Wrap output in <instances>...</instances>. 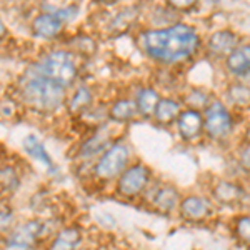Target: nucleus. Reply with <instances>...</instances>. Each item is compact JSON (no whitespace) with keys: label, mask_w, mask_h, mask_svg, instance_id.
Returning a JSON list of instances; mask_svg holds the SVG:
<instances>
[{"label":"nucleus","mask_w":250,"mask_h":250,"mask_svg":"<svg viewBox=\"0 0 250 250\" xmlns=\"http://www.w3.org/2000/svg\"><path fill=\"white\" fill-rule=\"evenodd\" d=\"M140 45L152 60L164 65H175L190 60L200 47V39L190 25L177 23L164 29L145 30L140 35Z\"/></svg>","instance_id":"f257e3e1"},{"label":"nucleus","mask_w":250,"mask_h":250,"mask_svg":"<svg viewBox=\"0 0 250 250\" xmlns=\"http://www.w3.org/2000/svg\"><path fill=\"white\" fill-rule=\"evenodd\" d=\"M20 97L32 112L54 115L65 107L67 88L29 70L20 82Z\"/></svg>","instance_id":"f03ea898"},{"label":"nucleus","mask_w":250,"mask_h":250,"mask_svg":"<svg viewBox=\"0 0 250 250\" xmlns=\"http://www.w3.org/2000/svg\"><path fill=\"white\" fill-rule=\"evenodd\" d=\"M59 227L52 225L50 219L30 217L25 220H17V224L0 239L5 250H39L43 249L48 237Z\"/></svg>","instance_id":"7ed1b4c3"},{"label":"nucleus","mask_w":250,"mask_h":250,"mask_svg":"<svg viewBox=\"0 0 250 250\" xmlns=\"http://www.w3.org/2000/svg\"><path fill=\"white\" fill-rule=\"evenodd\" d=\"M132 164V150L125 140L115 139L90 165L88 177L92 184L112 185L117 177Z\"/></svg>","instance_id":"20e7f679"},{"label":"nucleus","mask_w":250,"mask_h":250,"mask_svg":"<svg viewBox=\"0 0 250 250\" xmlns=\"http://www.w3.org/2000/svg\"><path fill=\"white\" fill-rule=\"evenodd\" d=\"M32 70L65 88L74 85L79 77L77 59L67 50L48 52L32 67Z\"/></svg>","instance_id":"39448f33"},{"label":"nucleus","mask_w":250,"mask_h":250,"mask_svg":"<svg viewBox=\"0 0 250 250\" xmlns=\"http://www.w3.org/2000/svg\"><path fill=\"white\" fill-rule=\"evenodd\" d=\"M152 182H154V173L150 167L142 162H132L112 185H114V193L119 199L137 200L144 197Z\"/></svg>","instance_id":"423d86ee"},{"label":"nucleus","mask_w":250,"mask_h":250,"mask_svg":"<svg viewBox=\"0 0 250 250\" xmlns=\"http://www.w3.org/2000/svg\"><path fill=\"white\" fill-rule=\"evenodd\" d=\"M115 140L114 134H112L110 125L107 124H100L94 127L90 130L85 139H82L77 144V148H75L74 155V162L77 167H82L87 170V177H88V170H90V165L95 162V159L102 154L104 150Z\"/></svg>","instance_id":"0eeeda50"},{"label":"nucleus","mask_w":250,"mask_h":250,"mask_svg":"<svg viewBox=\"0 0 250 250\" xmlns=\"http://www.w3.org/2000/svg\"><path fill=\"white\" fill-rule=\"evenodd\" d=\"M233 130V120L227 107L219 100H213L205 107L204 114V132L208 139L222 140L227 139Z\"/></svg>","instance_id":"6e6552de"},{"label":"nucleus","mask_w":250,"mask_h":250,"mask_svg":"<svg viewBox=\"0 0 250 250\" xmlns=\"http://www.w3.org/2000/svg\"><path fill=\"white\" fill-rule=\"evenodd\" d=\"M85 242V229L77 222H68L48 237L42 250H83Z\"/></svg>","instance_id":"1a4fd4ad"},{"label":"nucleus","mask_w":250,"mask_h":250,"mask_svg":"<svg viewBox=\"0 0 250 250\" xmlns=\"http://www.w3.org/2000/svg\"><path fill=\"white\" fill-rule=\"evenodd\" d=\"M22 150L37 167L50 179H59L60 168L47 150L43 140L37 134H27L22 139Z\"/></svg>","instance_id":"9d476101"},{"label":"nucleus","mask_w":250,"mask_h":250,"mask_svg":"<svg viewBox=\"0 0 250 250\" xmlns=\"http://www.w3.org/2000/svg\"><path fill=\"white\" fill-rule=\"evenodd\" d=\"M148 197V205L154 210H157L162 215H168L175 208H179L180 195L179 190L173 187L172 184L165 182H152L150 187L147 188V192L144 193V197Z\"/></svg>","instance_id":"9b49d317"},{"label":"nucleus","mask_w":250,"mask_h":250,"mask_svg":"<svg viewBox=\"0 0 250 250\" xmlns=\"http://www.w3.org/2000/svg\"><path fill=\"white\" fill-rule=\"evenodd\" d=\"M23 182V172L14 160H0V199H12Z\"/></svg>","instance_id":"f8f14e48"},{"label":"nucleus","mask_w":250,"mask_h":250,"mask_svg":"<svg viewBox=\"0 0 250 250\" xmlns=\"http://www.w3.org/2000/svg\"><path fill=\"white\" fill-rule=\"evenodd\" d=\"M177 132L185 142H195L204 134V115L199 110L185 108L177 119Z\"/></svg>","instance_id":"ddd939ff"},{"label":"nucleus","mask_w":250,"mask_h":250,"mask_svg":"<svg viewBox=\"0 0 250 250\" xmlns=\"http://www.w3.org/2000/svg\"><path fill=\"white\" fill-rule=\"evenodd\" d=\"M179 213L187 222H204L210 217L212 204L202 195H187L180 199Z\"/></svg>","instance_id":"4468645a"},{"label":"nucleus","mask_w":250,"mask_h":250,"mask_svg":"<svg viewBox=\"0 0 250 250\" xmlns=\"http://www.w3.org/2000/svg\"><path fill=\"white\" fill-rule=\"evenodd\" d=\"M65 23L60 20L57 15L50 14V12H42L37 17L32 20V32L37 35L39 39L43 40H54L62 34Z\"/></svg>","instance_id":"2eb2a0df"},{"label":"nucleus","mask_w":250,"mask_h":250,"mask_svg":"<svg viewBox=\"0 0 250 250\" xmlns=\"http://www.w3.org/2000/svg\"><path fill=\"white\" fill-rule=\"evenodd\" d=\"M92 104H94V95L92 90L85 85H79L75 92L67 99L65 108L70 115L74 117H83L90 110Z\"/></svg>","instance_id":"dca6fc26"},{"label":"nucleus","mask_w":250,"mask_h":250,"mask_svg":"<svg viewBox=\"0 0 250 250\" xmlns=\"http://www.w3.org/2000/svg\"><path fill=\"white\" fill-rule=\"evenodd\" d=\"M235 47H239L237 45V37L235 34H232L229 30H220L217 34H213L207 43L208 54L212 57H229V54Z\"/></svg>","instance_id":"f3484780"},{"label":"nucleus","mask_w":250,"mask_h":250,"mask_svg":"<svg viewBox=\"0 0 250 250\" xmlns=\"http://www.w3.org/2000/svg\"><path fill=\"white\" fill-rule=\"evenodd\" d=\"M180 112H182V107L175 99H160L152 117L162 127H170L177 122Z\"/></svg>","instance_id":"a211bd4d"},{"label":"nucleus","mask_w":250,"mask_h":250,"mask_svg":"<svg viewBox=\"0 0 250 250\" xmlns=\"http://www.w3.org/2000/svg\"><path fill=\"white\" fill-rule=\"evenodd\" d=\"M139 115L134 99H120L107 110V119L114 124H128Z\"/></svg>","instance_id":"6ab92c4d"},{"label":"nucleus","mask_w":250,"mask_h":250,"mask_svg":"<svg viewBox=\"0 0 250 250\" xmlns=\"http://www.w3.org/2000/svg\"><path fill=\"white\" fill-rule=\"evenodd\" d=\"M225 65L235 75H244L250 72V43L233 48L225 60Z\"/></svg>","instance_id":"aec40b11"},{"label":"nucleus","mask_w":250,"mask_h":250,"mask_svg":"<svg viewBox=\"0 0 250 250\" xmlns=\"http://www.w3.org/2000/svg\"><path fill=\"white\" fill-rule=\"evenodd\" d=\"M159 100H160V97L154 88H150V87L140 88L134 99L139 115L145 117V119H150V117L154 115V110H155L157 104H159Z\"/></svg>","instance_id":"412c9836"},{"label":"nucleus","mask_w":250,"mask_h":250,"mask_svg":"<svg viewBox=\"0 0 250 250\" xmlns=\"http://www.w3.org/2000/svg\"><path fill=\"white\" fill-rule=\"evenodd\" d=\"M10 200L12 199H0V239L17 224V212Z\"/></svg>","instance_id":"4be33fe9"},{"label":"nucleus","mask_w":250,"mask_h":250,"mask_svg":"<svg viewBox=\"0 0 250 250\" xmlns=\"http://www.w3.org/2000/svg\"><path fill=\"white\" fill-rule=\"evenodd\" d=\"M213 193H215V197L220 200V202L224 204H233L237 202V200L240 199L242 195V188H239L237 185H233L232 182H225V180H222L215 185V188H213Z\"/></svg>","instance_id":"5701e85b"},{"label":"nucleus","mask_w":250,"mask_h":250,"mask_svg":"<svg viewBox=\"0 0 250 250\" xmlns=\"http://www.w3.org/2000/svg\"><path fill=\"white\" fill-rule=\"evenodd\" d=\"M235 232H237V237H239L244 244L250 245V215L240 217V219L237 220Z\"/></svg>","instance_id":"b1692460"},{"label":"nucleus","mask_w":250,"mask_h":250,"mask_svg":"<svg viewBox=\"0 0 250 250\" xmlns=\"http://www.w3.org/2000/svg\"><path fill=\"white\" fill-rule=\"evenodd\" d=\"M168 5L175 10H188L197 3V0H167Z\"/></svg>","instance_id":"393cba45"},{"label":"nucleus","mask_w":250,"mask_h":250,"mask_svg":"<svg viewBox=\"0 0 250 250\" xmlns=\"http://www.w3.org/2000/svg\"><path fill=\"white\" fill-rule=\"evenodd\" d=\"M239 164L245 172L250 173V145L242 148V152L239 155Z\"/></svg>","instance_id":"a878e982"},{"label":"nucleus","mask_w":250,"mask_h":250,"mask_svg":"<svg viewBox=\"0 0 250 250\" xmlns=\"http://www.w3.org/2000/svg\"><path fill=\"white\" fill-rule=\"evenodd\" d=\"M5 35H7V27H5V23H3V20L0 19V42L5 39Z\"/></svg>","instance_id":"bb28decb"},{"label":"nucleus","mask_w":250,"mask_h":250,"mask_svg":"<svg viewBox=\"0 0 250 250\" xmlns=\"http://www.w3.org/2000/svg\"><path fill=\"white\" fill-rule=\"evenodd\" d=\"M100 2H104V3H115V2H119V0H100Z\"/></svg>","instance_id":"cd10ccee"},{"label":"nucleus","mask_w":250,"mask_h":250,"mask_svg":"<svg viewBox=\"0 0 250 250\" xmlns=\"http://www.w3.org/2000/svg\"><path fill=\"white\" fill-rule=\"evenodd\" d=\"M247 250H250V245H249V249H247Z\"/></svg>","instance_id":"c85d7f7f"}]
</instances>
